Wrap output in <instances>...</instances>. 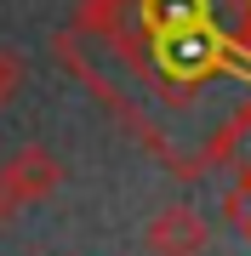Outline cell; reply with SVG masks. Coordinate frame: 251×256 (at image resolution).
I'll use <instances>...</instances> for the list:
<instances>
[{
	"mask_svg": "<svg viewBox=\"0 0 251 256\" xmlns=\"http://www.w3.org/2000/svg\"><path fill=\"white\" fill-rule=\"evenodd\" d=\"M211 245V228L194 205H160L143 228V250L149 256H205Z\"/></svg>",
	"mask_w": 251,
	"mask_h": 256,
	"instance_id": "obj_1",
	"label": "cell"
},
{
	"mask_svg": "<svg viewBox=\"0 0 251 256\" xmlns=\"http://www.w3.org/2000/svg\"><path fill=\"white\" fill-rule=\"evenodd\" d=\"M0 176H6V188L18 194V205H40V200H52V194L63 188V160H57L52 148L29 142L12 160H0Z\"/></svg>",
	"mask_w": 251,
	"mask_h": 256,
	"instance_id": "obj_2",
	"label": "cell"
},
{
	"mask_svg": "<svg viewBox=\"0 0 251 256\" xmlns=\"http://www.w3.org/2000/svg\"><path fill=\"white\" fill-rule=\"evenodd\" d=\"M211 160L223 165V171H234V176H240V188H251V102H245V108L223 126V137H217Z\"/></svg>",
	"mask_w": 251,
	"mask_h": 256,
	"instance_id": "obj_3",
	"label": "cell"
},
{
	"mask_svg": "<svg viewBox=\"0 0 251 256\" xmlns=\"http://www.w3.org/2000/svg\"><path fill=\"white\" fill-rule=\"evenodd\" d=\"M23 86H29V57L12 52V46H0V108H6Z\"/></svg>",
	"mask_w": 251,
	"mask_h": 256,
	"instance_id": "obj_4",
	"label": "cell"
}]
</instances>
